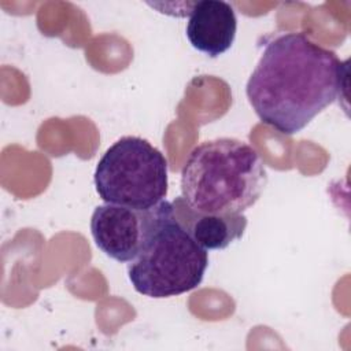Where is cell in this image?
I'll return each mask as SVG.
<instances>
[{
    "mask_svg": "<svg viewBox=\"0 0 351 351\" xmlns=\"http://www.w3.org/2000/svg\"><path fill=\"white\" fill-rule=\"evenodd\" d=\"M167 159L149 141L125 136L106 149L95 170V188L104 203L148 210L167 195Z\"/></svg>",
    "mask_w": 351,
    "mask_h": 351,
    "instance_id": "obj_4",
    "label": "cell"
},
{
    "mask_svg": "<svg viewBox=\"0 0 351 351\" xmlns=\"http://www.w3.org/2000/svg\"><path fill=\"white\" fill-rule=\"evenodd\" d=\"M171 213L173 203L166 200L148 210L106 203L95 208L90 233L101 252L117 262L130 263Z\"/></svg>",
    "mask_w": 351,
    "mask_h": 351,
    "instance_id": "obj_5",
    "label": "cell"
},
{
    "mask_svg": "<svg viewBox=\"0 0 351 351\" xmlns=\"http://www.w3.org/2000/svg\"><path fill=\"white\" fill-rule=\"evenodd\" d=\"M207 266V250L176 218L173 207L144 251L128 263V276L138 293L162 299L197 288Z\"/></svg>",
    "mask_w": 351,
    "mask_h": 351,
    "instance_id": "obj_3",
    "label": "cell"
},
{
    "mask_svg": "<svg viewBox=\"0 0 351 351\" xmlns=\"http://www.w3.org/2000/svg\"><path fill=\"white\" fill-rule=\"evenodd\" d=\"M186 37L199 52L218 58L233 44L237 18L233 7L222 0H200L192 3L186 23Z\"/></svg>",
    "mask_w": 351,
    "mask_h": 351,
    "instance_id": "obj_6",
    "label": "cell"
},
{
    "mask_svg": "<svg viewBox=\"0 0 351 351\" xmlns=\"http://www.w3.org/2000/svg\"><path fill=\"white\" fill-rule=\"evenodd\" d=\"M196 214V213H195ZM247 217L241 214H196L186 230L204 250H223L241 239Z\"/></svg>",
    "mask_w": 351,
    "mask_h": 351,
    "instance_id": "obj_7",
    "label": "cell"
},
{
    "mask_svg": "<svg viewBox=\"0 0 351 351\" xmlns=\"http://www.w3.org/2000/svg\"><path fill=\"white\" fill-rule=\"evenodd\" d=\"M266 182L255 148L219 137L191 151L181 170V199L196 214H241L258 202Z\"/></svg>",
    "mask_w": 351,
    "mask_h": 351,
    "instance_id": "obj_2",
    "label": "cell"
},
{
    "mask_svg": "<svg viewBox=\"0 0 351 351\" xmlns=\"http://www.w3.org/2000/svg\"><path fill=\"white\" fill-rule=\"evenodd\" d=\"M346 67L304 33H285L265 47L247 81V99L263 123L295 134L340 96Z\"/></svg>",
    "mask_w": 351,
    "mask_h": 351,
    "instance_id": "obj_1",
    "label": "cell"
}]
</instances>
